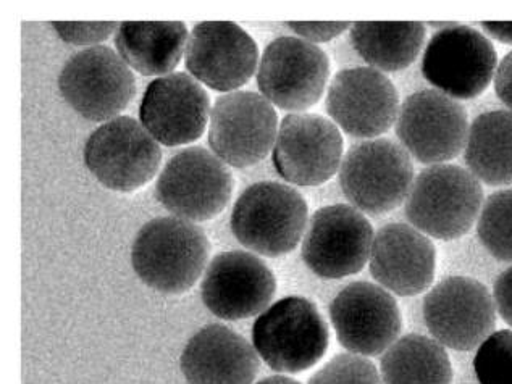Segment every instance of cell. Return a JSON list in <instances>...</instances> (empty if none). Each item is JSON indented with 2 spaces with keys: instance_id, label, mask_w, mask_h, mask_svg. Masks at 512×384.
<instances>
[{
  "instance_id": "8992f818",
  "label": "cell",
  "mask_w": 512,
  "mask_h": 384,
  "mask_svg": "<svg viewBox=\"0 0 512 384\" xmlns=\"http://www.w3.org/2000/svg\"><path fill=\"white\" fill-rule=\"evenodd\" d=\"M498 57L492 41L472 26L435 33L422 59L425 80L454 101H471L495 80Z\"/></svg>"
},
{
  "instance_id": "e0dca14e",
  "label": "cell",
  "mask_w": 512,
  "mask_h": 384,
  "mask_svg": "<svg viewBox=\"0 0 512 384\" xmlns=\"http://www.w3.org/2000/svg\"><path fill=\"white\" fill-rule=\"evenodd\" d=\"M277 291L270 268L256 255L222 252L207 265L202 302L210 314L227 322L256 317L269 309Z\"/></svg>"
},
{
  "instance_id": "d6a6232c",
  "label": "cell",
  "mask_w": 512,
  "mask_h": 384,
  "mask_svg": "<svg viewBox=\"0 0 512 384\" xmlns=\"http://www.w3.org/2000/svg\"><path fill=\"white\" fill-rule=\"evenodd\" d=\"M496 96L512 112V52H509L496 68L495 75Z\"/></svg>"
},
{
  "instance_id": "7c38bea8",
  "label": "cell",
  "mask_w": 512,
  "mask_h": 384,
  "mask_svg": "<svg viewBox=\"0 0 512 384\" xmlns=\"http://www.w3.org/2000/svg\"><path fill=\"white\" fill-rule=\"evenodd\" d=\"M277 134V112L257 92H228L210 110V147L231 167L248 168L264 160Z\"/></svg>"
},
{
  "instance_id": "d4e9b609",
  "label": "cell",
  "mask_w": 512,
  "mask_h": 384,
  "mask_svg": "<svg viewBox=\"0 0 512 384\" xmlns=\"http://www.w3.org/2000/svg\"><path fill=\"white\" fill-rule=\"evenodd\" d=\"M464 159L480 183L495 188L512 184V112L492 110L475 118Z\"/></svg>"
},
{
  "instance_id": "ba28073f",
  "label": "cell",
  "mask_w": 512,
  "mask_h": 384,
  "mask_svg": "<svg viewBox=\"0 0 512 384\" xmlns=\"http://www.w3.org/2000/svg\"><path fill=\"white\" fill-rule=\"evenodd\" d=\"M59 89L81 117L91 122H110L130 105L136 81L118 52L94 46L67 60L60 71Z\"/></svg>"
},
{
  "instance_id": "7402d4cb",
  "label": "cell",
  "mask_w": 512,
  "mask_h": 384,
  "mask_svg": "<svg viewBox=\"0 0 512 384\" xmlns=\"http://www.w3.org/2000/svg\"><path fill=\"white\" fill-rule=\"evenodd\" d=\"M180 368L188 384H252L261 357L228 326L207 325L186 343Z\"/></svg>"
},
{
  "instance_id": "2e32d148",
  "label": "cell",
  "mask_w": 512,
  "mask_h": 384,
  "mask_svg": "<svg viewBox=\"0 0 512 384\" xmlns=\"http://www.w3.org/2000/svg\"><path fill=\"white\" fill-rule=\"evenodd\" d=\"M343 138L335 123L314 113H290L278 128L273 165L296 186L327 183L343 162Z\"/></svg>"
},
{
  "instance_id": "52a82bcc",
  "label": "cell",
  "mask_w": 512,
  "mask_h": 384,
  "mask_svg": "<svg viewBox=\"0 0 512 384\" xmlns=\"http://www.w3.org/2000/svg\"><path fill=\"white\" fill-rule=\"evenodd\" d=\"M233 176L217 155L204 147H186L172 155L157 178L160 204L188 222L217 217L231 199Z\"/></svg>"
},
{
  "instance_id": "4dcf8cb0",
  "label": "cell",
  "mask_w": 512,
  "mask_h": 384,
  "mask_svg": "<svg viewBox=\"0 0 512 384\" xmlns=\"http://www.w3.org/2000/svg\"><path fill=\"white\" fill-rule=\"evenodd\" d=\"M291 31L307 42H327L338 38L346 30H351L348 21H293L286 23Z\"/></svg>"
},
{
  "instance_id": "44dd1931",
  "label": "cell",
  "mask_w": 512,
  "mask_h": 384,
  "mask_svg": "<svg viewBox=\"0 0 512 384\" xmlns=\"http://www.w3.org/2000/svg\"><path fill=\"white\" fill-rule=\"evenodd\" d=\"M369 267L374 280L388 293L417 296L435 280L437 249L414 226L390 223L375 234Z\"/></svg>"
},
{
  "instance_id": "4fadbf2b",
  "label": "cell",
  "mask_w": 512,
  "mask_h": 384,
  "mask_svg": "<svg viewBox=\"0 0 512 384\" xmlns=\"http://www.w3.org/2000/svg\"><path fill=\"white\" fill-rule=\"evenodd\" d=\"M466 109L440 91L414 92L401 104L396 136L408 154L427 165H443L466 149Z\"/></svg>"
},
{
  "instance_id": "cb8c5ba5",
  "label": "cell",
  "mask_w": 512,
  "mask_h": 384,
  "mask_svg": "<svg viewBox=\"0 0 512 384\" xmlns=\"http://www.w3.org/2000/svg\"><path fill=\"white\" fill-rule=\"evenodd\" d=\"M427 38L420 21H359L351 42L362 60L378 71H401L416 62Z\"/></svg>"
},
{
  "instance_id": "1f68e13d",
  "label": "cell",
  "mask_w": 512,
  "mask_h": 384,
  "mask_svg": "<svg viewBox=\"0 0 512 384\" xmlns=\"http://www.w3.org/2000/svg\"><path fill=\"white\" fill-rule=\"evenodd\" d=\"M493 301L496 305V314L512 326V267L504 270L495 281Z\"/></svg>"
},
{
  "instance_id": "e575fe53",
  "label": "cell",
  "mask_w": 512,
  "mask_h": 384,
  "mask_svg": "<svg viewBox=\"0 0 512 384\" xmlns=\"http://www.w3.org/2000/svg\"><path fill=\"white\" fill-rule=\"evenodd\" d=\"M256 384H301L299 381L293 380V378H288V376L283 375H275V376H267L264 380L257 381Z\"/></svg>"
},
{
  "instance_id": "f546056e",
  "label": "cell",
  "mask_w": 512,
  "mask_h": 384,
  "mask_svg": "<svg viewBox=\"0 0 512 384\" xmlns=\"http://www.w3.org/2000/svg\"><path fill=\"white\" fill-rule=\"evenodd\" d=\"M115 21H99V23H78V21H52L54 30L60 38L75 46H94L117 33Z\"/></svg>"
},
{
  "instance_id": "ac0fdd59",
  "label": "cell",
  "mask_w": 512,
  "mask_h": 384,
  "mask_svg": "<svg viewBox=\"0 0 512 384\" xmlns=\"http://www.w3.org/2000/svg\"><path fill=\"white\" fill-rule=\"evenodd\" d=\"M399 96L382 71L346 68L336 73L327 94L333 123L354 138H378L398 120Z\"/></svg>"
},
{
  "instance_id": "f1b7e54d",
  "label": "cell",
  "mask_w": 512,
  "mask_h": 384,
  "mask_svg": "<svg viewBox=\"0 0 512 384\" xmlns=\"http://www.w3.org/2000/svg\"><path fill=\"white\" fill-rule=\"evenodd\" d=\"M309 384H383L380 370L366 357L340 354L311 376Z\"/></svg>"
},
{
  "instance_id": "9a60e30c",
  "label": "cell",
  "mask_w": 512,
  "mask_h": 384,
  "mask_svg": "<svg viewBox=\"0 0 512 384\" xmlns=\"http://www.w3.org/2000/svg\"><path fill=\"white\" fill-rule=\"evenodd\" d=\"M330 320L341 346L361 357L385 354L403 330L395 297L369 281L341 289L330 304Z\"/></svg>"
},
{
  "instance_id": "836d02e7",
  "label": "cell",
  "mask_w": 512,
  "mask_h": 384,
  "mask_svg": "<svg viewBox=\"0 0 512 384\" xmlns=\"http://www.w3.org/2000/svg\"><path fill=\"white\" fill-rule=\"evenodd\" d=\"M482 30L503 44H512V21H483Z\"/></svg>"
},
{
  "instance_id": "4316f807",
  "label": "cell",
  "mask_w": 512,
  "mask_h": 384,
  "mask_svg": "<svg viewBox=\"0 0 512 384\" xmlns=\"http://www.w3.org/2000/svg\"><path fill=\"white\" fill-rule=\"evenodd\" d=\"M477 234L495 259L512 262V188L493 192L483 202Z\"/></svg>"
},
{
  "instance_id": "9c48e42d",
  "label": "cell",
  "mask_w": 512,
  "mask_h": 384,
  "mask_svg": "<svg viewBox=\"0 0 512 384\" xmlns=\"http://www.w3.org/2000/svg\"><path fill=\"white\" fill-rule=\"evenodd\" d=\"M84 163L105 188L133 192L156 176L159 142L135 118L117 117L99 126L84 144Z\"/></svg>"
},
{
  "instance_id": "484cf974",
  "label": "cell",
  "mask_w": 512,
  "mask_h": 384,
  "mask_svg": "<svg viewBox=\"0 0 512 384\" xmlns=\"http://www.w3.org/2000/svg\"><path fill=\"white\" fill-rule=\"evenodd\" d=\"M383 384H451L453 365L448 352L424 334H406L382 355Z\"/></svg>"
},
{
  "instance_id": "277c9868",
  "label": "cell",
  "mask_w": 512,
  "mask_h": 384,
  "mask_svg": "<svg viewBox=\"0 0 512 384\" xmlns=\"http://www.w3.org/2000/svg\"><path fill=\"white\" fill-rule=\"evenodd\" d=\"M328 343L327 322L306 297L280 299L252 326V346L277 373L306 372L322 360Z\"/></svg>"
},
{
  "instance_id": "83f0119b",
  "label": "cell",
  "mask_w": 512,
  "mask_h": 384,
  "mask_svg": "<svg viewBox=\"0 0 512 384\" xmlns=\"http://www.w3.org/2000/svg\"><path fill=\"white\" fill-rule=\"evenodd\" d=\"M479 384H512V331H495L475 352Z\"/></svg>"
},
{
  "instance_id": "5bb4252c",
  "label": "cell",
  "mask_w": 512,
  "mask_h": 384,
  "mask_svg": "<svg viewBox=\"0 0 512 384\" xmlns=\"http://www.w3.org/2000/svg\"><path fill=\"white\" fill-rule=\"evenodd\" d=\"M328 76L330 60L320 47L282 36L265 47L257 68V86L278 109L301 112L320 101Z\"/></svg>"
},
{
  "instance_id": "30bf717a",
  "label": "cell",
  "mask_w": 512,
  "mask_h": 384,
  "mask_svg": "<svg viewBox=\"0 0 512 384\" xmlns=\"http://www.w3.org/2000/svg\"><path fill=\"white\" fill-rule=\"evenodd\" d=\"M422 314L432 338L459 352L479 349L496 326L493 294L467 276H448L435 284L425 296Z\"/></svg>"
},
{
  "instance_id": "7a4b0ae2",
  "label": "cell",
  "mask_w": 512,
  "mask_h": 384,
  "mask_svg": "<svg viewBox=\"0 0 512 384\" xmlns=\"http://www.w3.org/2000/svg\"><path fill=\"white\" fill-rule=\"evenodd\" d=\"M480 181L458 165H432L416 176L404 202L411 225L429 238L453 241L471 231L483 207Z\"/></svg>"
},
{
  "instance_id": "6da1fadb",
  "label": "cell",
  "mask_w": 512,
  "mask_h": 384,
  "mask_svg": "<svg viewBox=\"0 0 512 384\" xmlns=\"http://www.w3.org/2000/svg\"><path fill=\"white\" fill-rule=\"evenodd\" d=\"M210 244L196 223L159 217L138 231L131 265L139 280L157 293L178 296L198 283L206 270Z\"/></svg>"
},
{
  "instance_id": "3957f363",
  "label": "cell",
  "mask_w": 512,
  "mask_h": 384,
  "mask_svg": "<svg viewBox=\"0 0 512 384\" xmlns=\"http://www.w3.org/2000/svg\"><path fill=\"white\" fill-rule=\"evenodd\" d=\"M307 202L301 192L262 181L244 189L231 212V231L249 251L264 257L290 254L306 234Z\"/></svg>"
},
{
  "instance_id": "d6986e66",
  "label": "cell",
  "mask_w": 512,
  "mask_h": 384,
  "mask_svg": "<svg viewBox=\"0 0 512 384\" xmlns=\"http://www.w3.org/2000/svg\"><path fill=\"white\" fill-rule=\"evenodd\" d=\"M186 68L193 78L220 92H235L256 73L259 49L241 26L204 21L194 26L186 46Z\"/></svg>"
},
{
  "instance_id": "8fae6325",
  "label": "cell",
  "mask_w": 512,
  "mask_h": 384,
  "mask_svg": "<svg viewBox=\"0 0 512 384\" xmlns=\"http://www.w3.org/2000/svg\"><path fill=\"white\" fill-rule=\"evenodd\" d=\"M374 238V228L361 210L348 204L327 205L309 220L301 252L312 273L340 280L366 267Z\"/></svg>"
},
{
  "instance_id": "ffe728a7",
  "label": "cell",
  "mask_w": 512,
  "mask_h": 384,
  "mask_svg": "<svg viewBox=\"0 0 512 384\" xmlns=\"http://www.w3.org/2000/svg\"><path fill=\"white\" fill-rule=\"evenodd\" d=\"M141 125L164 146L198 141L210 120L206 89L186 73H170L152 81L139 107Z\"/></svg>"
},
{
  "instance_id": "603a6c76",
  "label": "cell",
  "mask_w": 512,
  "mask_h": 384,
  "mask_svg": "<svg viewBox=\"0 0 512 384\" xmlns=\"http://www.w3.org/2000/svg\"><path fill=\"white\" fill-rule=\"evenodd\" d=\"M181 21H125L118 25L115 47L128 67L144 76H167L180 63L188 44Z\"/></svg>"
},
{
  "instance_id": "5b68a950",
  "label": "cell",
  "mask_w": 512,
  "mask_h": 384,
  "mask_svg": "<svg viewBox=\"0 0 512 384\" xmlns=\"http://www.w3.org/2000/svg\"><path fill=\"white\" fill-rule=\"evenodd\" d=\"M414 180L411 155L390 139L359 142L341 162V191L353 207L370 215L398 209Z\"/></svg>"
}]
</instances>
